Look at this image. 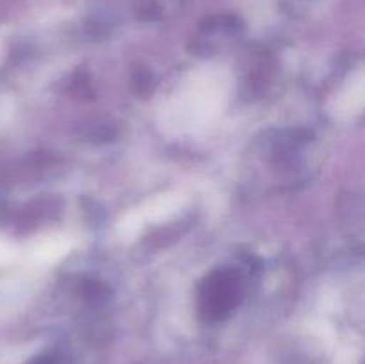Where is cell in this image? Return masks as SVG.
Returning <instances> with one entry per match:
<instances>
[{
    "mask_svg": "<svg viewBox=\"0 0 365 364\" xmlns=\"http://www.w3.org/2000/svg\"><path fill=\"white\" fill-rule=\"evenodd\" d=\"M203 300L207 302V310L210 314H225L234 307L237 300V285L227 275H217L214 280L207 284V293L203 295Z\"/></svg>",
    "mask_w": 365,
    "mask_h": 364,
    "instance_id": "cell-1",
    "label": "cell"
}]
</instances>
